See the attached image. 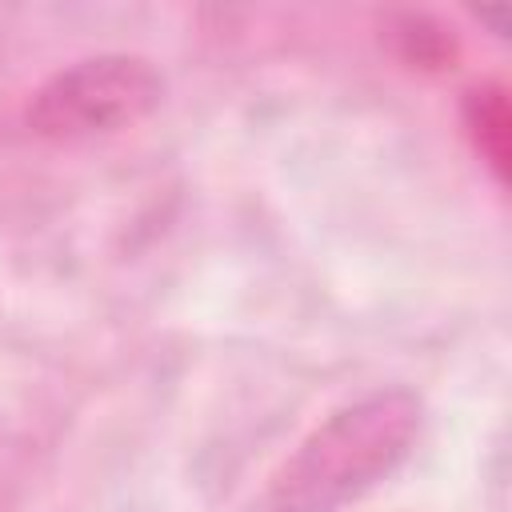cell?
<instances>
[{"mask_svg":"<svg viewBox=\"0 0 512 512\" xmlns=\"http://www.w3.org/2000/svg\"><path fill=\"white\" fill-rule=\"evenodd\" d=\"M508 116H504V100L500 96H488L480 92V116H476V136H480V148L484 156L504 168V152H508Z\"/></svg>","mask_w":512,"mask_h":512,"instance_id":"3957f363","label":"cell"},{"mask_svg":"<svg viewBox=\"0 0 512 512\" xmlns=\"http://www.w3.org/2000/svg\"><path fill=\"white\" fill-rule=\"evenodd\" d=\"M424 408L408 388H380L332 412L276 472L252 512H336L376 488L412 452Z\"/></svg>","mask_w":512,"mask_h":512,"instance_id":"6da1fadb","label":"cell"},{"mask_svg":"<svg viewBox=\"0 0 512 512\" xmlns=\"http://www.w3.org/2000/svg\"><path fill=\"white\" fill-rule=\"evenodd\" d=\"M164 100V76L132 52L84 56L52 72L28 104V128L48 140H84L144 120Z\"/></svg>","mask_w":512,"mask_h":512,"instance_id":"7a4b0ae2","label":"cell"}]
</instances>
